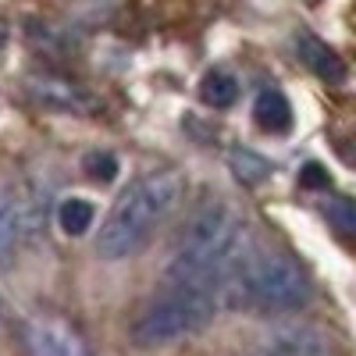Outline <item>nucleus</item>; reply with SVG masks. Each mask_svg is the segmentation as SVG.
<instances>
[{"label":"nucleus","instance_id":"1","mask_svg":"<svg viewBox=\"0 0 356 356\" xmlns=\"http://www.w3.org/2000/svg\"><path fill=\"white\" fill-rule=\"evenodd\" d=\"M246 246L250 239L243 218L228 203L214 200L203 211H196L193 221L186 225V235L178 239L175 260L168 267V278L175 285H193L214 296L232 282V271Z\"/></svg>","mask_w":356,"mask_h":356},{"label":"nucleus","instance_id":"2","mask_svg":"<svg viewBox=\"0 0 356 356\" xmlns=\"http://www.w3.org/2000/svg\"><path fill=\"white\" fill-rule=\"evenodd\" d=\"M178 200H182V178L175 171H150L146 178L132 182L122 193V200L114 203L107 221L100 225L97 253L104 260L136 257L146 243H150L157 225L178 207Z\"/></svg>","mask_w":356,"mask_h":356},{"label":"nucleus","instance_id":"3","mask_svg":"<svg viewBox=\"0 0 356 356\" xmlns=\"http://www.w3.org/2000/svg\"><path fill=\"white\" fill-rule=\"evenodd\" d=\"M228 285H235L250 303L267 310H296L310 300V285L300 264L278 250H264L253 243L243 250Z\"/></svg>","mask_w":356,"mask_h":356},{"label":"nucleus","instance_id":"4","mask_svg":"<svg viewBox=\"0 0 356 356\" xmlns=\"http://www.w3.org/2000/svg\"><path fill=\"white\" fill-rule=\"evenodd\" d=\"M214 314H218V303L211 292L193 289V285H175L132 321V342L139 349L175 346L203 332L214 321Z\"/></svg>","mask_w":356,"mask_h":356},{"label":"nucleus","instance_id":"5","mask_svg":"<svg viewBox=\"0 0 356 356\" xmlns=\"http://www.w3.org/2000/svg\"><path fill=\"white\" fill-rule=\"evenodd\" d=\"M25 349L29 356H89L86 339L68 321L50 314H36L25 321Z\"/></svg>","mask_w":356,"mask_h":356},{"label":"nucleus","instance_id":"6","mask_svg":"<svg viewBox=\"0 0 356 356\" xmlns=\"http://www.w3.org/2000/svg\"><path fill=\"white\" fill-rule=\"evenodd\" d=\"M296 47H300V57H303V65L317 75V79H324L328 86H342L346 82V65H342V57L328 47V43H321L317 36H300L296 40Z\"/></svg>","mask_w":356,"mask_h":356},{"label":"nucleus","instance_id":"7","mask_svg":"<svg viewBox=\"0 0 356 356\" xmlns=\"http://www.w3.org/2000/svg\"><path fill=\"white\" fill-rule=\"evenodd\" d=\"M257 356H328V349L310 328H282L260 346Z\"/></svg>","mask_w":356,"mask_h":356},{"label":"nucleus","instance_id":"8","mask_svg":"<svg viewBox=\"0 0 356 356\" xmlns=\"http://www.w3.org/2000/svg\"><path fill=\"white\" fill-rule=\"evenodd\" d=\"M253 118H257V125L264 132H271V136H282V132L292 129V107H289L285 93H278V89H264V93L257 97Z\"/></svg>","mask_w":356,"mask_h":356},{"label":"nucleus","instance_id":"9","mask_svg":"<svg viewBox=\"0 0 356 356\" xmlns=\"http://www.w3.org/2000/svg\"><path fill=\"white\" fill-rule=\"evenodd\" d=\"M18 235H22V207H18V196L11 193V186L0 182V267L15 257Z\"/></svg>","mask_w":356,"mask_h":356},{"label":"nucleus","instance_id":"10","mask_svg":"<svg viewBox=\"0 0 356 356\" xmlns=\"http://www.w3.org/2000/svg\"><path fill=\"white\" fill-rule=\"evenodd\" d=\"M235 97H239V82H235L228 72H211V75L200 82V100H203L207 107H214V111L232 107Z\"/></svg>","mask_w":356,"mask_h":356},{"label":"nucleus","instance_id":"11","mask_svg":"<svg viewBox=\"0 0 356 356\" xmlns=\"http://www.w3.org/2000/svg\"><path fill=\"white\" fill-rule=\"evenodd\" d=\"M93 218H97L93 203L79 200V196L75 200H65L61 211H57V225H61L65 235H86L89 228H93Z\"/></svg>","mask_w":356,"mask_h":356},{"label":"nucleus","instance_id":"12","mask_svg":"<svg viewBox=\"0 0 356 356\" xmlns=\"http://www.w3.org/2000/svg\"><path fill=\"white\" fill-rule=\"evenodd\" d=\"M228 164H232L235 178H239L243 186H260L264 178L271 175V164H267L260 154H253V150H232Z\"/></svg>","mask_w":356,"mask_h":356},{"label":"nucleus","instance_id":"13","mask_svg":"<svg viewBox=\"0 0 356 356\" xmlns=\"http://www.w3.org/2000/svg\"><path fill=\"white\" fill-rule=\"evenodd\" d=\"M33 93L43 100V104H61V107H72L75 104V89L68 82H50V79H33Z\"/></svg>","mask_w":356,"mask_h":356},{"label":"nucleus","instance_id":"14","mask_svg":"<svg viewBox=\"0 0 356 356\" xmlns=\"http://www.w3.org/2000/svg\"><path fill=\"white\" fill-rule=\"evenodd\" d=\"M82 168H86V175L93 178V182H114L118 178V161L111 157V154H100V150H93V154H86V161H82Z\"/></svg>","mask_w":356,"mask_h":356},{"label":"nucleus","instance_id":"15","mask_svg":"<svg viewBox=\"0 0 356 356\" xmlns=\"http://www.w3.org/2000/svg\"><path fill=\"white\" fill-rule=\"evenodd\" d=\"M328 218L335 221V228L339 232H353L356 228V214H353V200H346V196H339L332 207H328Z\"/></svg>","mask_w":356,"mask_h":356},{"label":"nucleus","instance_id":"16","mask_svg":"<svg viewBox=\"0 0 356 356\" xmlns=\"http://www.w3.org/2000/svg\"><path fill=\"white\" fill-rule=\"evenodd\" d=\"M332 178H328V171H324L321 164H307L303 171H300V186H307V189H324Z\"/></svg>","mask_w":356,"mask_h":356},{"label":"nucleus","instance_id":"17","mask_svg":"<svg viewBox=\"0 0 356 356\" xmlns=\"http://www.w3.org/2000/svg\"><path fill=\"white\" fill-rule=\"evenodd\" d=\"M4 43H8V25L0 22V47H4Z\"/></svg>","mask_w":356,"mask_h":356},{"label":"nucleus","instance_id":"18","mask_svg":"<svg viewBox=\"0 0 356 356\" xmlns=\"http://www.w3.org/2000/svg\"><path fill=\"white\" fill-rule=\"evenodd\" d=\"M8 321V310H4V300H0V324H4Z\"/></svg>","mask_w":356,"mask_h":356}]
</instances>
